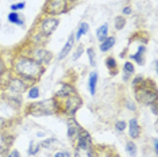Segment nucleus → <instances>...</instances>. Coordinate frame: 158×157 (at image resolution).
<instances>
[{
  "label": "nucleus",
  "mask_w": 158,
  "mask_h": 157,
  "mask_svg": "<svg viewBox=\"0 0 158 157\" xmlns=\"http://www.w3.org/2000/svg\"><path fill=\"white\" fill-rule=\"evenodd\" d=\"M124 18H122V16H118L116 19H115V28H118V30H120V28H123L124 26Z\"/></svg>",
  "instance_id": "19"
},
{
  "label": "nucleus",
  "mask_w": 158,
  "mask_h": 157,
  "mask_svg": "<svg viewBox=\"0 0 158 157\" xmlns=\"http://www.w3.org/2000/svg\"><path fill=\"white\" fill-rule=\"evenodd\" d=\"M88 28H89L88 23H81V26H80V28H78V31H77L76 38L78 39V38H81V37H82V35H84L85 33H88Z\"/></svg>",
  "instance_id": "18"
},
{
  "label": "nucleus",
  "mask_w": 158,
  "mask_h": 157,
  "mask_svg": "<svg viewBox=\"0 0 158 157\" xmlns=\"http://www.w3.org/2000/svg\"><path fill=\"white\" fill-rule=\"evenodd\" d=\"M8 157H20V156H19V153H18L16 151H14V152H11V153H10V155H8Z\"/></svg>",
  "instance_id": "32"
},
{
  "label": "nucleus",
  "mask_w": 158,
  "mask_h": 157,
  "mask_svg": "<svg viewBox=\"0 0 158 157\" xmlns=\"http://www.w3.org/2000/svg\"><path fill=\"white\" fill-rule=\"evenodd\" d=\"M34 57L37 60L38 64H45V62H49L50 58H52V54L45 50V49H35L34 50Z\"/></svg>",
  "instance_id": "7"
},
{
  "label": "nucleus",
  "mask_w": 158,
  "mask_h": 157,
  "mask_svg": "<svg viewBox=\"0 0 158 157\" xmlns=\"http://www.w3.org/2000/svg\"><path fill=\"white\" fill-rule=\"evenodd\" d=\"M39 96V91H38V88L37 87H33L30 91H28V98H31V99H37Z\"/></svg>",
  "instance_id": "21"
},
{
  "label": "nucleus",
  "mask_w": 158,
  "mask_h": 157,
  "mask_svg": "<svg viewBox=\"0 0 158 157\" xmlns=\"http://www.w3.org/2000/svg\"><path fill=\"white\" fill-rule=\"evenodd\" d=\"M107 33H108V26L107 24H103L102 27L98 28V38L100 41H104L107 38Z\"/></svg>",
  "instance_id": "15"
},
{
  "label": "nucleus",
  "mask_w": 158,
  "mask_h": 157,
  "mask_svg": "<svg viewBox=\"0 0 158 157\" xmlns=\"http://www.w3.org/2000/svg\"><path fill=\"white\" fill-rule=\"evenodd\" d=\"M116 129L119 131H123L126 129V122H123V121H119V122H116Z\"/></svg>",
  "instance_id": "25"
},
{
  "label": "nucleus",
  "mask_w": 158,
  "mask_h": 157,
  "mask_svg": "<svg viewBox=\"0 0 158 157\" xmlns=\"http://www.w3.org/2000/svg\"><path fill=\"white\" fill-rule=\"evenodd\" d=\"M74 38L73 35H70L69 37V39H68V42H66V45L64 46V49L61 50V53H60V56H58V58L60 60H62V58H65V57L68 56V53L70 52V49H72V46H73V44H74Z\"/></svg>",
  "instance_id": "9"
},
{
  "label": "nucleus",
  "mask_w": 158,
  "mask_h": 157,
  "mask_svg": "<svg viewBox=\"0 0 158 157\" xmlns=\"http://www.w3.org/2000/svg\"><path fill=\"white\" fill-rule=\"evenodd\" d=\"M3 126V119H0V127Z\"/></svg>",
  "instance_id": "35"
},
{
  "label": "nucleus",
  "mask_w": 158,
  "mask_h": 157,
  "mask_svg": "<svg viewBox=\"0 0 158 157\" xmlns=\"http://www.w3.org/2000/svg\"><path fill=\"white\" fill-rule=\"evenodd\" d=\"M8 20L10 22H12V23H18L19 24V15H18L16 12H11V14H8Z\"/></svg>",
  "instance_id": "20"
},
{
  "label": "nucleus",
  "mask_w": 158,
  "mask_h": 157,
  "mask_svg": "<svg viewBox=\"0 0 158 157\" xmlns=\"http://www.w3.org/2000/svg\"><path fill=\"white\" fill-rule=\"evenodd\" d=\"M88 56H89V62L92 66H95V52L93 49H88Z\"/></svg>",
  "instance_id": "23"
},
{
  "label": "nucleus",
  "mask_w": 158,
  "mask_h": 157,
  "mask_svg": "<svg viewBox=\"0 0 158 157\" xmlns=\"http://www.w3.org/2000/svg\"><path fill=\"white\" fill-rule=\"evenodd\" d=\"M76 94V91H74V88L72 87V85H68V84H64L62 88H61V91H58V96H66V95H74Z\"/></svg>",
  "instance_id": "13"
},
{
  "label": "nucleus",
  "mask_w": 158,
  "mask_h": 157,
  "mask_svg": "<svg viewBox=\"0 0 158 157\" xmlns=\"http://www.w3.org/2000/svg\"><path fill=\"white\" fill-rule=\"evenodd\" d=\"M56 108H57L56 102L53 99H49V100L45 102L33 103L28 107V112L34 114V115H52Z\"/></svg>",
  "instance_id": "2"
},
{
  "label": "nucleus",
  "mask_w": 158,
  "mask_h": 157,
  "mask_svg": "<svg viewBox=\"0 0 158 157\" xmlns=\"http://www.w3.org/2000/svg\"><path fill=\"white\" fill-rule=\"evenodd\" d=\"M96 83H98V73L92 72L91 74H89V90H91V95H95Z\"/></svg>",
  "instance_id": "12"
},
{
  "label": "nucleus",
  "mask_w": 158,
  "mask_h": 157,
  "mask_svg": "<svg viewBox=\"0 0 158 157\" xmlns=\"http://www.w3.org/2000/svg\"><path fill=\"white\" fill-rule=\"evenodd\" d=\"M136 99L139 102L145 103V104H152V103L157 102V94L156 91H152V90H147L142 85L138 91H136Z\"/></svg>",
  "instance_id": "3"
},
{
  "label": "nucleus",
  "mask_w": 158,
  "mask_h": 157,
  "mask_svg": "<svg viewBox=\"0 0 158 157\" xmlns=\"http://www.w3.org/2000/svg\"><path fill=\"white\" fill-rule=\"evenodd\" d=\"M139 134H141V127L138 125V121L131 119L130 121V135L132 138H138Z\"/></svg>",
  "instance_id": "10"
},
{
  "label": "nucleus",
  "mask_w": 158,
  "mask_h": 157,
  "mask_svg": "<svg viewBox=\"0 0 158 157\" xmlns=\"http://www.w3.org/2000/svg\"><path fill=\"white\" fill-rule=\"evenodd\" d=\"M15 70L26 78H37L42 73L41 64H38L35 60H31V58L18 60L15 64Z\"/></svg>",
  "instance_id": "1"
},
{
  "label": "nucleus",
  "mask_w": 158,
  "mask_h": 157,
  "mask_svg": "<svg viewBox=\"0 0 158 157\" xmlns=\"http://www.w3.org/2000/svg\"><path fill=\"white\" fill-rule=\"evenodd\" d=\"M82 52H84V48H82V46H80V48H78L77 49V52H76V54H74V57H73V60H77L78 58V57H80L81 56V53Z\"/></svg>",
  "instance_id": "28"
},
{
  "label": "nucleus",
  "mask_w": 158,
  "mask_h": 157,
  "mask_svg": "<svg viewBox=\"0 0 158 157\" xmlns=\"http://www.w3.org/2000/svg\"><path fill=\"white\" fill-rule=\"evenodd\" d=\"M154 149H156V153L158 152V145H157V140H154Z\"/></svg>",
  "instance_id": "34"
},
{
  "label": "nucleus",
  "mask_w": 158,
  "mask_h": 157,
  "mask_svg": "<svg viewBox=\"0 0 158 157\" xmlns=\"http://www.w3.org/2000/svg\"><path fill=\"white\" fill-rule=\"evenodd\" d=\"M57 24H58V20L57 19H54V18H48V19H45L44 22L41 23L42 31L45 33V35H50L57 28Z\"/></svg>",
  "instance_id": "6"
},
{
  "label": "nucleus",
  "mask_w": 158,
  "mask_h": 157,
  "mask_svg": "<svg viewBox=\"0 0 158 157\" xmlns=\"http://www.w3.org/2000/svg\"><path fill=\"white\" fill-rule=\"evenodd\" d=\"M124 72L126 73H132L134 72V66H132L131 62H126L124 64Z\"/></svg>",
  "instance_id": "24"
},
{
  "label": "nucleus",
  "mask_w": 158,
  "mask_h": 157,
  "mask_svg": "<svg viewBox=\"0 0 158 157\" xmlns=\"http://www.w3.org/2000/svg\"><path fill=\"white\" fill-rule=\"evenodd\" d=\"M54 157H70V153L69 152H58L54 155Z\"/></svg>",
  "instance_id": "27"
},
{
  "label": "nucleus",
  "mask_w": 158,
  "mask_h": 157,
  "mask_svg": "<svg viewBox=\"0 0 158 157\" xmlns=\"http://www.w3.org/2000/svg\"><path fill=\"white\" fill-rule=\"evenodd\" d=\"M11 8L12 10H22V8H24V3H20V4H12Z\"/></svg>",
  "instance_id": "29"
},
{
  "label": "nucleus",
  "mask_w": 158,
  "mask_h": 157,
  "mask_svg": "<svg viewBox=\"0 0 158 157\" xmlns=\"http://www.w3.org/2000/svg\"><path fill=\"white\" fill-rule=\"evenodd\" d=\"M3 70H4V64H3V61H2V60H0V76H2Z\"/></svg>",
  "instance_id": "33"
},
{
  "label": "nucleus",
  "mask_w": 158,
  "mask_h": 157,
  "mask_svg": "<svg viewBox=\"0 0 158 157\" xmlns=\"http://www.w3.org/2000/svg\"><path fill=\"white\" fill-rule=\"evenodd\" d=\"M107 65H108L110 69H112V68L116 66V61H115L114 58H108V60H107Z\"/></svg>",
  "instance_id": "26"
},
{
  "label": "nucleus",
  "mask_w": 158,
  "mask_h": 157,
  "mask_svg": "<svg viewBox=\"0 0 158 157\" xmlns=\"http://www.w3.org/2000/svg\"><path fill=\"white\" fill-rule=\"evenodd\" d=\"M66 10V0H49L46 4V12L48 14H62Z\"/></svg>",
  "instance_id": "4"
},
{
  "label": "nucleus",
  "mask_w": 158,
  "mask_h": 157,
  "mask_svg": "<svg viewBox=\"0 0 158 157\" xmlns=\"http://www.w3.org/2000/svg\"><path fill=\"white\" fill-rule=\"evenodd\" d=\"M114 44H115V38H112V37L106 38V39H104V41H103L102 46H100V49H102V52H107V50H108V49L112 48Z\"/></svg>",
  "instance_id": "14"
},
{
  "label": "nucleus",
  "mask_w": 158,
  "mask_h": 157,
  "mask_svg": "<svg viewBox=\"0 0 158 157\" xmlns=\"http://www.w3.org/2000/svg\"><path fill=\"white\" fill-rule=\"evenodd\" d=\"M10 90L12 92H22L24 90V84L20 78H14V80L10 83Z\"/></svg>",
  "instance_id": "11"
},
{
  "label": "nucleus",
  "mask_w": 158,
  "mask_h": 157,
  "mask_svg": "<svg viewBox=\"0 0 158 157\" xmlns=\"http://www.w3.org/2000/svg\"><path fill=\"white\" fill-rule=\"evenodd\" d=\"M81 107V99L78 98V96H69L66 100V104H65V110L68 114H70V115H73L74 112L77 111L78 108Z\"/></svg>",
  "instance_id": "5"
},
{
  "label": "nucleus",
  "mask_w": 158,
  "mask_h": 157,
  "mask_svg": "<svg viewBox=\"0 0 158 157\" xmlns=\"http://www.w3.org/2000/svg\"><path fill=\"white\" fill-rule=\"evenodd\" d=\"M126 149H127V152H128V155L134 157L136 155V146L134 142H131V141H128L127 144H126Z\"/></svg>",
  "instance_id": "17"
},
{
  "label": "nucleus",
  "mask_w": 158,
  "mask_h": 157,
  "mask_svg": "<svg viewBox=\"0 0 158 157\" xmlns=\"http://www.w3.org/2000/svg\"><path fill=\"white\" fill-rule=\"evenodd\" d=\"M143 52H145V48H143V46H141V48H139V50H138V53H135V54L131 56V58L135 60V61L138 62L139 65H142V64H143V58H142V53H143Z\"/></svg>",
  "instance_id": "16"
},
{
  "label": "nucleus",
  "mask_w": 158,
  "mask_h": 157,
  "mask_svg": "<svg viewBox=\"0 0 158 157\" xmlns=\"http://www.w3.org/2000/svg\"><path fill=\"white\" fill-rule=\"evenodd\" d=\"M80 126L77 125V122L74 119H69L68 121V135H69V138H73V140H76L78 137V134H80Z\"/></svg>",
  "instance_id": "8"
},
{
  "label": "nucleus",
  "mask_w": 158,
  "mask_h": 157,
  "mask_svg": "<svg viewBox=\"0 0 158 157\" xmlns=\"http://www.w3.org/2000/svg\"><path fill=\"white\" fill-rule=\"evenodd\" d=\"M39 148H41V145H34V142H33V144H30V148H28V155H35V153L39 151Z\"/></svg>",
  "instance_id": "22"
},
{
  "label": "nucleus",
  "mask_w": 158,
  "mask_h": 157,
  "mask_svg": "<svg viewBox=\"0 0 158 157\" xmlns=\"http://www.w3.org/2000/svg\"><path fill=\"white\" fill-rule=\"evenodd\" d=\"M123 14H124V15H130V14H131V8H130V7H126V8L123 10Z\"/></svg>",
  "instance_id": "31"
},
{
  "label": "nucleus",
  "mask_w": 158,
  "mask_h": 157,
  "mask_svg": "<svg viewBox=\"0 0 158 157\" xmlns=\"http://www.w3.org/2000/svg\"><path fill=\"white\" fill-rule=\"evenodd\" d=\"M150 106H152V110H153V112H154V114H157V112H158V111H157V102L152 103V104H150Z\"/></svg>",
  "instance_id": "30"
}]
</instances>
